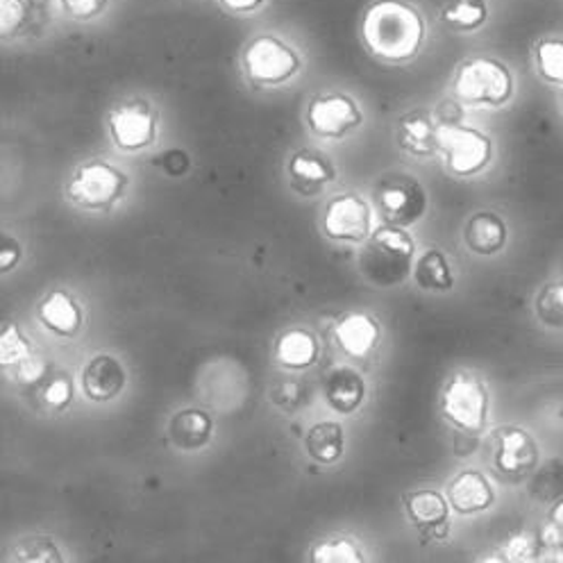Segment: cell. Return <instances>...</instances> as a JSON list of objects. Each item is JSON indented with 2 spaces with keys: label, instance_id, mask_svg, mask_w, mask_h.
I'll return each instance as SVG.
<instances>
[{
  "label": "cell",
  "instance_id": "cell-38",
  "mask_svg": "<svg viewBox=\"0 0 563 563\" xmlns=\"http://www.w3.org/2000/svg\"><path fill=\"white\" fill-rule=\"evenodd\" d=\"M46 373H48V364L40 355H32L16 366V379L27 386L42 382Z\"/></svg>",
  "mask_w": 563,
  "mask_h": 563
},
{
  "label": "cell",
  "instance_id": "cell-1",
  "mask_svg": "<svg viewBox=\"0 0 563 563\" xmlns=\"http://www.w3.org/2000/svg\"><path fill=\"white\" fill-rule=\"evenodd\" d=\"M360 30L368 53L389 64L411 62L428 34L420 10L405 0H375L366 8Z\"/></svg>",
  "mask_w": 563,
  "mask_h": 563
},
{
  "label": "cell",
  "instance_id": "cell-40",
  "mask_svg": "<svg viewBox=\"0 0 563 563\" xmlns=\"http://www.w3.org/2000/svg\"><path fill=\"white\" fill-rule=\"evenodd\" d=\"M19 260H21L19 241L5 234L3 236V249H0V268H3V273H8L12 266H16Z\"/></svg>",
  "mask_w": 563,
  "mask_h": 563
},
{
  "label": "cell",
  "instance_id": "cell-10",
  "mask_svg": "<svg viewBox=\"0 0 563 563\" xmlns=\"http://www.w3.org/2000/svg\"><path fill=\"white\" fill-rule=\"evenodd\" d=\"M110 134L125 153L144 151L157 139V117L146 100H128L110 114Z\"/></svg>",
  "mask_w": 563,
  "mask_h": 563
},
{
  "label": "cell",
  "instance_id": "cell-6",
  "mask_svg": "<svg viewBox=\"0 0 563 563\" xmlns=\"http://www.w3.org/2000/svg\"><path fill=\"white\" fill-rule=\"evenodd\" d=\"M441 411L456 430L479 434L488 418V394L475 373H456L448 379Z\"/></svg>",
  "mask_w": 563,
  "mask_h": 563
},
{
  "label": "cell",
  "instance_id": "cell-14",
  "mask_svg": "<svg viewBox=\"0 0 563 563\" xmlns=\"http://www.w3.org/2000/svg\"><path fill=\"white\" fill-rule=\"evenodd\" d=\"M398 146L413 157H432L439 153V123L437 117L426 110H413L400 117L396 123Z\"/></svg>",
  "mask_w": 563,
  "mask_h": 563
},
{
  "label": "cell",
  "instance_id": "cell-36",
  "mask_svg": "<svg viewBox=\"0 0 563 563\" xmlns=\"http://www.w3.org/2000/svg\"><path fill=\"white\" fill-rule=\"evenodd\" d=\"M44 400L51 409L55 411H64L70 400H74V382H70L66 375H59L55 377L44 391Z\"/></svg>",
  "mask_w": 563,
  "mask_h": 563
},
{
  "label": "cell",
  "instance_id": "cell-15",
  "mask_svg": "<svg viewBox=\"0 0 563 563\" xmlns=\"http://www.w3.org/2000/svg\"><path fill=\"white\" fill-rule=\"evenodd\" d=\"M128 382V373L112 355H96L82 371V389L93 402L114 400Z\"/></svg>",
  "mask_w": 563,
  "mask_h": 563
},
{
  "label": "cell",
  "instance_id": "cell-9",
  "mask_svg": "<svg viewBox=\"0 0 563 563\" xmlns=\"http://www.w3.org/2000/svg\"><path fill=\"white\" fill-rule=\"evenodd\" d=\"M307 125L316 136L343 139L364 123L355 98L347 93H321L307 104Z\"/></svg>",
  "mask_w": 563,
  "mask_h": 563
},
{
  "label": "cell",
  "instance_id": "cell-34",
  "mask_svg": "<svg viewBox=\"0 0 563 563\" xmlns=\"http://www.w3.org/2000/svg\"><path fill=\"white\" fill-rule=\"evenodd\" d=\"M48 3L70 21H93L108 10L110 0H48Z\"/></svg>",
  "mask_w": 563,
  "mask_h": 563
},
{
  "label": "cell",
  "instance_id": "cell-28",
  "mask_svg": "<svg viewBox=\"0 0 563 563\" xmlns=\"http://www.w3.org/2000/svg\"><path fill=\"white\" fill-rule=\"evenodd\" d=\"M532 496L541 503H556L563 498V462H550L539 475L534 477Z\"/></svg>",
  "mask_w": 563,
  "mask_h": 563
},
{
  "label": "cell",
  "instance_id": "cell-22",
  "mask_svg": "<svg viewBox=\"0 0 563 563\" xmlns=\"http://www.w3.org/2000/svg\"><path fill=\"white\" fill-rule=\"evenodd\" d=\"M275 357L289 371H305L319 360V341L305 330H289L277 339Z\"/></svg>",
  "mask_w": 563,
  "mask_h": 563
},
{
  "label": "cell",
  "instance_id": "cell-17",
  "mask_svg": "<svg viewBox=\"0 0 563 563\" xmlns=\"http://www.w3.org/2000/svg\"><path fill=\"white\" fill-rule=\"evenodd\" d=\"M448 500L454 511L471 516L488 509L496 500V493H493V486L482 473L466 471L450 482Z\"/></svg>",
  "mask_w": 563,
  "mask_h": 563
},
{
  "label": "cell",
  "instance_id": "cell-39",
  "mask_svg": "<svg viewBox=\"0 0 563 563\" xmlns=\"http://www.w3.org/2000/svg\"><path fill=\"white\" fill-rule=\"evenodd\" d=\"M189 155L180 148H173V151H166L159 159V166L164 168V173H168L170 178H180V175H185L189 170Z\"/></svg>",
  "mask_w": 563,
  "mask_h": 563
},
{
  "label": "cell",
  "instance_id": "cell-12",
  "mask_svg": "<svg viewBox=\"0 0 563 563\" xmlns=\"http://www.w3.org/2000/svg\"><path fill=\"white\" fill-rule=\"evenodd\" d=\"M496 471L505 479H522L539 466V445L522 428H503L496 437Z\"/></svg>",
  "mask_w": 563,
  "mask_h": 563
},
{
  "label": "cell",
  "instance_id": "cell-42",
  "mask_svg": "<svg viewBox=\"0 0 563 563\" xmlns=\"http://www.w3.org/2000/svg\"><path fill=\"white\" fill-rule=\"evenodd\" d=\"M561 104H563V93H561Z\"/></svg>",
  "mask_w": 563,
  "mask_h": 563
},
{
  "label": "cell",
  "instance_id": "cell-27",
  "mask_svg": "<svg viewBox=\"0 0 563 563\" xmlns=\"http://www.w3.org/2000/svg\"><path fill=\"white\" fill-rule=\"evenodd\" d=\"M311 561H316V563H362L364 554L355 541H350L345 537H334V539L321 541L311 550Z\"/></svg>",
  "mask_w": 563,
  "mask_h": 563
},
{
  "label": "cell",
  "instance_id": "cell-19",
  "mask_svg": "<svg viewBox=\"0 0 563 563\" xmlns=\"http://www.w3.org/2000/svg\"><path fill=\"white\" fill-rule=\"evenodd\" d=\"M40 321L57 336H76L82 325V309L66 291H53L40 305Z\"/></svg>",
  "mask_w": 563,
  "mask_h": 563
},
{
  "label": "cell",
  "instance_id": "cell-16",
  "mask_svg": "<svg viewBox=\"0 0 563 563\" xmlns=\"http://www.w3.org/2000/svg\"><path fill=\"white\" fill-rule=\"evenodd\" d=\"M334 164L328 159V155L319 151L305 148L289 159L291 185L305 196H316L321 189H325L334 180Z\"/></svg>",
  "mask_w": 563,
  "mask_h": 563
},
{
  "label": "cell",
  "instance_id": "cell-37",
  "mask_svg": "<svg viewBox=\"0 0 563 563\" xmlns=\"http://www.w3.org/2000/svg\"><path fill=\"white\" fill-rule=\"evenodd\" d=\"M554 545H563V498L554 503L548 525L541 532V548H554Z\"/></svg>",
  "mask_w": 563,
  "mask_h": 563
},
{
  "label": "cell",
  "instance_id": "cell-4",
  "mask_svg": "<svg viewBox=\"0 0 563 563\" xmlns=\"http://www.w3.org/2000/svg\"><path fill=\"white\" fill-rule=\"evenodd\" d=\"M243 68L251 82L260 87H279L300 70V55L275 34H262L245 48Z\"/></svg>",
  "mask_w": 563,
  "mask_h": 563
},
{
  "label": "cell",
  "instance_id": "cell-29",
  "mask_svg": "<svg viewBox=\"0 0 563 563\" xmlns=\"http://www.w3.org/2000/svg\"><path fill=\"white\" fill-rule=\"evenodd\" d=\"M537 66L548 82H563V40H543L537 46Z\"/></svg>",
  "mask_w": 563,
  "mask_h": 563
},
{
  "label": "cell",
  "instance_id": "cell-24",
  "mask_svg": "<svg viewBox=\"0 0 563 563\" xmlns=\"http://www.w3.org/2000/svg\"><path fill=\"white\" fill-rule=\"evenodd\" d=\"M307 452L313 456L319 464H334L343 454V428L334 420L316 422L307 432Z\"/></svg>",
  "mask_w": 563,
  "mask_h": 563
},
{
  "label": "cell",
  "instance_id": "cell-31",
  "mask_svg": "<svg viewBox=\"0 0 563 563\" xmlns=\"http://www.w3.org/2000/svg\"><path fill=\"white\" fill-rule=\"evenodd\" d=\"M537 313L545 325L563 328V282H552L539 294Z\"/></svg>",
  "mask_w": 563,
  "mask_h": 563
},
{
  "label": "cell",
  "instance_id": "cell-5",
  "mask_svg": "<svg viewBox=\"0 0 563 563\" xmlns=\"http://www.w3.org/2000/svg\"><path fill=\"white\" fill-rule=\"evenodd\" d=\"M128 189V175L102 159H91L74 173L68 196L78 207L91 211H110Z\"/></svg>",
  "mask_w": 563,
  "mask_h": 563
},
{
  "label": "cell",
  "instance_id": "cell-7",
  "mask_svg": "<svg viewBox=\"0 0 563 563\" xmlns=\"http://www.w3.org/2000/svg\"><path fill=\"white\" fill-rule=\"evenodd\" d=\"M439 153L445 157V166L450 173L475 175L484 170L493 157L490 139L462 123H439Z\"/></svg>",
  "mask_w": 563,
  "mask_h": 563
},
{
  "label": "cell",
  "instance_id": "cell-20",
  "mask_svg": "<svg viewBox=\"0 0 563 563\" xmlns=\"http://www.w3.org/2000/svg\"><path fill=\"white\" fill-rule=\"evenodd\" d=\"M366 398L364 377L352 368H334L325 379V400L339 413L357 411Z\"/></svg>",
  "mask_w": 563,
  "mask_h": 563
},
{
  "label": "cell",
  "instance_id": "cell-32",
  "mask_svg": "<svg viewBox=\"0 0 563 563\" xmlns=\"http://www.w3.org/2000/svg\"><path fill=\"white\" fill-rule=\"evenodd\" d=\"M32 19V8L27 0H0V32L10 40L27 27Z\"/></svg>",
  "mask_w": 563,
  "mask_h": 563
},
{
  "label": "cell",
  "instance_id": "cell-8",
  "mask_svg": "<svg viewBox=\"0 0 563 563\" xmlns=\"http://www.w3.org/2000/svg\"><path fill=\"white\" fill-rule=\"evenodd\" d=\"M375 202L382 219L398 228L413 225L428 209L426 189L407 173L384 175L375 189Z\"/></svg>",
  "mask_w": 563,
  "mask_h": 563
},
{
  "label": "cell",
  "instance_id": "cell-23",
  "mask_svg": "<svg viewBox=\"0 0 563 563\" xmlns=\"http://www.w3.org/2000/svg\"><path fill=\"white\" fill-rule=\"evenodd\" d=\"M211 437V418L200 409H185L170 420V441L180 450H200Z\"/></svg>",
  "mask_w": 563,
  "mask_h": 563
},
{
  "label": "cell",
  "instance_id": "cell-33",
  "mask_svg": "<svg viewBox=\"0 0 563 563\" xmlns=\"http://www.w3.org/2000/svg\"><path fill=\"white\" fill-rule=\"evenodd\" d=\"M32 355L34 352L25 341V336L21 334V330L16 325H8L3 330V336H0V362H3V366L16 368L21 362H25Z\"/></svg>",
  "mask_w": 563,
  "mask_h": 563
},
{
  "label": "cell",
  "instance_id": "cell-25",
  "mask_svg": "<svg viewBox=\"0 0 563 563\" xmlns=\"http://www.w3.org/2000/svg\"><path fill=\"white\" fill-rule=\"evenodd\" d=\"M413 279L426 291H450L454 285V275L441 251H428L420 255L413 266Z\"/></svg>",
  "mask_w": 563,
  "mask_h": 563
},
{
  "label": "cell",
  "instance_id": "cell-2",
  "mask_svg": "<svg viewBox=\"0 0 563 563\" xmlns=\"http://www.w3.org/2000/svg\"><path fill=\"white\" fill-rule=\"evenodd\" d=\"M360 255V271L375 287L402 285L413 266L416 245L411 236L398 228L386 223L375 230L366 241Z\"/></svg>",
  "mask_w": 563,
  "mask_h": 563
},
{
  "label": "cell",
  "instance_id": "cell-26",
  "mask_svg": "<svg viewBox=\"0 0 563 563\" xmlns=\"http://www.w3.org/2000/svg\"><path fill=\"white\" fill-rule=\"evenodd\" d=\"M488 19L486 0H450L441 12V21L460 32H473Z\"/></svg>",
  "mask_w": 563,
  "mask_h": 563
},
{
  "label": "cell",
  "instance_id": "cell-3",
  "mask_svg": "<svg viewBox=\"0 0 563 563\" xmlns=\"http://www.w3.org/2000/svg\"><path fill=\"white\" fill-rule=\"evenodd\" d=\"M452 91L475 108H500L514 96V76L498 59L473 57L456 68Z\"/></svg>",
  "mask_w": 563,
  "mask_h": 563
},
{
  "label": "cell",
  "instance_id": "cell-30",
  "mask_svg": "<svg viewBox=\"0 0 563 563\" xmlns=\"http://www.w3.org/2000/svg\"><path fill=\"white\" fill-rule=\"evenodd\" d=\"M16 561H40V563H59L62 554L51 537H27L14 545Z\"/></svg>",
  "mask_w": 563,
  "mask_h": 563
},
{
  "label": "cell",
  "instance_id": "cell-18",
  "mask_svg": "<svg viewBox=\"0 0 563 563\" xmlns=\"http://www.w3.org/2000/svg\"><path fill=\"white\" fill-rule=\"evenodd\" d=\"M336 341L347 357L366 360L379 343V325L366 313H347L336 325Z\"/></svg>",
  "mask_w": 563,
  "mask_h": 563
},
{
  "label": "cell",
  "instance_id": "cell-41",
  "mask_svg": "<svg viewBox=\"0 0 563 563\" xmlns=\"http://www.w3.org/2000/svg\"><path fill=\"white\" fill-rule=\"evenodd\" d=\"M219 3L232 14H253L262 10L268 0H219Z\"/></svg>",
  "mask_w": 563,
  "mask_h": 563
},
{
  "label": "cell",
  "instance_id": "cell-35",
  "mask_svg": "<svg viewBox=\"0 0 563 563\" xmlns=\"http://www.w3.org/2000/svg\"><path fill=\"white\" fill-rule=\"evenodd\" d=\"M541 554V543L532 534H516L503 550L505 561H534Z\"/></svg>",
  "mask_w": 563,
  "mask_h": 563
},
{
  "label": "cell",
  "instance_id": "cell-21",
  "mask_svg": "<svg viewBox=\"0 0 563 563\" xmlns=\"http://www.w3.org/2000/svg\"><path fill=\"white\" fill-rule=\"evenodd\" d=\"M464 241L468 245V251L477 255H496L505 249L507 225L498 214H493V211H479V214H475L466 223Z\"/></svg>",
  "mask_w": 563,
  "mask_h": 563
},
{
  "label": "cell",
  "instance_id": "cell-11",
  "mask_svg": "<svg viewBox=\"0 0 563 563\" xmlns=\"http://www.w3.org/2000/svg\"><path fill=\"white\" fill-rule=\"evenodd\" d=\"M323 230L334 241L364 243L373 234L371 205L357 194H341L325 207Z\"/></svg>",
  "mask_w": 563,
  "mask_h": 563
},
{
  "label": "cell",
  "instance_id": "cell-13",
  "mask_svg": "<svg viewBox=\"0 0 563 563\" xmlns=\"http://www.w3.org/2000/svg\"><path fill=\"white\" fill-rule=\"evenodd\" d=\"M448 503L450 500H445L439 490H430V488L413 490L405 498L407 514L422 539L441 541L448 537V530H450Z\"/></svg>",
  "mask_w": 563,
  "mask_h": 563
}]
</instances>
